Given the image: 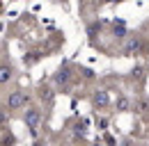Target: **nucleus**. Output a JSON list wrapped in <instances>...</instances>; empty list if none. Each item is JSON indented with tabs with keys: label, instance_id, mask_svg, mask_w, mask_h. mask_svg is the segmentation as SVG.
<instances>
[{
	"label": "nucleus",
	"instance_id": "f03ea898",
	"mask_svg": "<svg viewBox=\"0 0 149 146\" xmlns=\"http://www.w3.org/2000/svg\"><path fill=\"white\" fill-rule=\"evenodd\" d=\"M25 123L30 128L37 126L39 123V110H28V112H25Z\"/></svg>",
	"mask_w": 149,
	"mask_h": 146
},
{
	"label": "nucleus",
	"instance_id": "7ed1b4c3",
	"mask_svg": "<svg viewBox=\"0 0 149 146\" xmlns=\"http://www.w3.org/2000/svg\"><path fill=\"white\" fill-rule=\"evenodd\" d=\"M9 66H0V82H5V80H9Z\"/></svg>",
	"mask_w": 149,
	"mask_h": 146
},
{
	"label": "nucleus",
	"instance_id": "f257e3e1",
	"mask_svg": "<svg viewBox=\"0 0 149 146\" xmlns=\"http://www.w3.org/2000/svg\"><path fill=\"white\" fill-rule=\"evenodd\" d=\"M23 103H25V94H21V91H14V94L9 96V101H7L9 110H16V107H21Z\"/></svg>",
	"mask_w": 149,
	"mask_h": 146
}]
</instances>
